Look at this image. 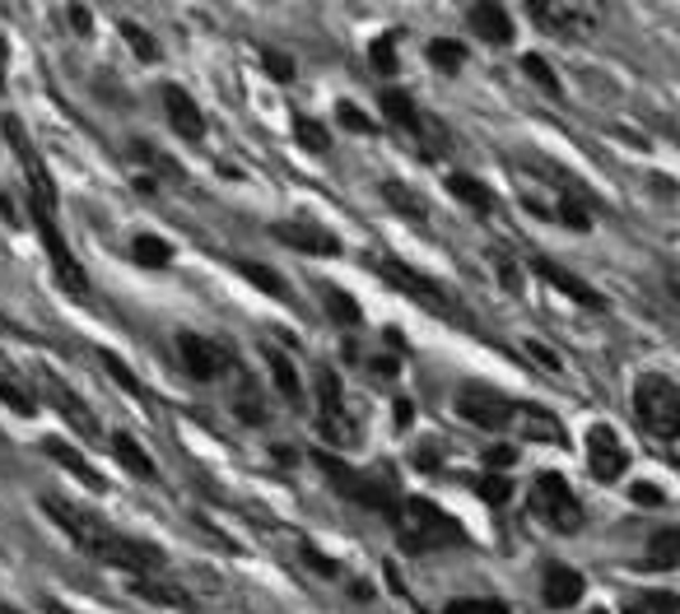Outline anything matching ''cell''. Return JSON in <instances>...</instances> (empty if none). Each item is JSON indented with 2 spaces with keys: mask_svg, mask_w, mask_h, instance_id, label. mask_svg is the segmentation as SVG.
I'll return each instance as SVG.
<instances>
[{
  "mask_svg": "<svg viewBox=\"0 0 680 614\" xmlns=\"http://www.w3.org/2000/svg\"><path fill=\"white\" fill-rule=\"evenodd\" d=\"M443 614H508V605H504V601H485V596H480V601L462 596V601H453Z\"/></svg>",
  "mask_w": 680,
  "mask_h": 614,
  "instance_id": "35",
  "label": "cell"
},
{
  "mask_svg": "<svg viewBox=\"0 0 680 614\" xmlns=\"http://www.w3.org/2000/svg\"><path fill=\"white\" fill-rule=\"evenodd\" d=\"M0 89H6V38H0Z\"/></svg>",
  "mask_w": 680,
  "mask_h": 614,
  "instance_id": "47",
  "label": "cell"
},
{
  "mask_svg": "<svg viewBox=\"0 0 680 614\" xmlns=\"http://www.w3.org/2000/svg\"><path fill=\"white\" fill-rule=\"evenodd\" d=\"M382 196L401 209V215H410V220H425L429 215V205L420 201V196H410V192H401V182H382Z\"/></svg>",
  "mask_w": 680,
  "mask_h": 614,
  "instance_id": "30",
  "label": "cell"
},
{
  "mask_svg": "<svg viewBox=\"0 0 680 614\" xmlns=\"http://www.w3.org/2000/svg\"><path fill=\"white\" fill-rule=\"evenodd\" d=\"M239 271L256 284V289H266V293H275V299H290V284H284L275 271H266V265H252V261H239Z\"/></svg>",
  "mask_w": 680,
  "mask_h": 614,
  "instance_id": "29",
  "label": "cell"
},
{
  "mask_svg": "<svg viewBox=\"0 0 680 614\" xmlns=\"http://www.w3.org/2000/svg\"><path fill=\"white\" fill-rule=\"evenodd\" d=\"M532 507H536V517H545L555 530H564V536H579L583 530V507L573 498V489L564 485V475H536Z\"/></svg>",
  "mask_w": 680,
  "mask_h": 614,
  "instance_id": "6",
  "label": "cell"
},
{
  "mask_svg": "<svg viewBox=\"0 0 680 614\" xmlns=\"http://www.w3.org/2000/svg\"><path fill=\"white\" fill-rule=\"evenodd\" d=\"M42 451H47V457L57 461V466H66L70 475H80L89 489H103V475H98V470H94V466L80 457V451H70V442H61V438H47V442H42Z\"/></svg>",
  "mask_w": 680,
  "mask_h": 614,
  "instance_id": "20",
  "label": "cell"
},
{
  "mask_svg": "<svg viewBox=\"0 0 680 614\" xmlns=\"http://www.w3.org/2000/svg\"><path fill=\"white\" fill-rule=\"evenodd\" d=\"M0 400H6V406H10L14 415H33V410H38V400H33V391H29V387H23V382L14 378V372H10V368H0Z\"/></svg>",
  "mask_w": 680,
  "mask_h": 614,
  "instance_id": "26",
  "label": "cell"
},
{
  "mask_svg": "<svg viewBox=\"0 0 680 614\" xmlns=\"http://www.w3.org/2000/svg\"><path fill=\"white\" fill-rule=\"evenodd\" d=\"M648 564L652 568H676L680 564V526L658 530V536L648 540Z\"/></svg>",
  "mask_w": 680,
  "mask_h": 614,
  "instance_id": "25",
  "label": "cell"
},
{
  "mask_svg": "<svg viewBox=\"0 0 680 614\" xmlns=\"http://www.w3.org/2000/svg\"><path fill=\"white\" fill-rule=\"evenodd\" d=\"M42 513L57 522L89 558H98V564L140 573V577H149V573L164 568V549H154V545H145V540H130V536H122V530H113L108 522H98V517L80 513V507H70V503H61V498H42Z\"/></svg>",
  "mask_w": 680,
  "mask_h": 614,
  "instance_id": "1",
  "label": "cell"
},
{
  "mask_svg": "<svg viewBox=\"0 0 680 614\" xmlns=\"http://www.w3.org/2000/svg\"><path fill=\"white\" fill-rule=\"evenodd\" d=\"M336 113H340V126H350V130H359V136H369V130H373V121H369V117H363V113L354 108V103H340V108H336Z\"/></svg>",
  "mask_w": 680,
  "mask_h": 614,
  "instance_id": "42",
  "label": "cell"
},
{
  "mask_svg": "<svg viewBox=\"0 0 680 614\" xmlns=\"http://www.w3.org/2000/svg\"><path fill=\"white\" fill-rule=\"evenodd\" d=\"M378 271L391 280V284H397V289H406V293H415V299H420L425 308H434V312H457V303H453V293L448 289H438L434 280H425L420 271H406V265L401 261H378Z\"/></svg>",
  "mask_w": 680,
  "mask_h": 614,
  "instance_id": "11",
  "label": "cell"
},
{
  "mask_svg": "<svg viewBox=\"0 0 680 614\" xmlns=\"http://www.w3.org/2000/svg\"><path fill=\"white\" fill-rule=\"evenodd\" d=\"M648 610H652V614H680V596L658 592V596H648Z\"/></svg>",
  "mask_w": 680,
  "mask_h": 614,
  "instance_id": "43",
  "label": "cell"
},
{
  "mask_svg": "<svg viewBox=\"0 0 680 614\" xmlns=\"http://www.w3.org/2000/svg\"><path fill=\"white\" fill-rule=\"evenodd\" d=\"M391 517H397L401 549H410V554H429V549H443V545L462 540V526L429 498H406V503H397V513Z\"/></svg>",
  "mask_w": 680,
  "mask_h": 614,
  "instance_id": "2",
  "label": "cell"
},
{
  "mask_svg": "<svg viewBox=\"0 0 680 614\" xmlns=\"http://www.w3.org/2000/svg\"><path fill=\"white\" fill-rule=\"evenodd\" d=\"M233 406H239V415L247 419V423H261V419H266V410H261V400H256V391L243 382L239 387V400H233Z\"/></svg>",
  "mask_w": 680,
  "mask_h": 614,
  "instance_id": "39",
  "label": "cell"
},
{
  "mask_svg": "<svg viewBox=\"0 0 680 614\" xmlns=\"http://www.w3.org/2000/svg\"><path fill=\"white\" fill-rule=\"evenodd\" d=\"M327 293V312L336 316V322H346V327H359V303L350 299L346 289H322Z\"/></svg>",
  "mask_w": 680,
  "mask_h": 614,
  "instance_id": "31",
  "label": "cell"
},
{
  "mask_svg": "<svg viewBox=\"0 0 680 614\" xmlns=\"http://www.w3.org/2000/svg\"><path fill=\"white\" fill-rule=\"evenodd\" d=\"M489 466H513V447H494L489 451Z\"/></svg>",
  "mask_w": 680,
  "mask_h": 614,
  "instance_id": "44",
  "label": "cell"
},
{
  "mask_svg": "<svg viewBox=\"0 0 680 614\" xmlns=\"http://www.w3.org/2000/svg\"><path fill=\"white\" fill-rule=\"evenodd\" d=\"M513 423H517V433L532 438V442H555V447L564 442V423L551 410H541V406H517Z\"/></svg>",
  "mask_w": 680,
  "mask_h": 614,
  "instance_id": "17",
  "label": "cell"
},
{
  "mask_svg": "<svg viewBox=\"0 0 680 614\" xmlns=\"http://www.w3.org/2000/svg\"><path fill=\"white\" fill-rule=\"evenodd\" d=\"M536 275L545 280V284H555V289H564L573 303H583V308H606V299L592 289V284H583L579 275H569V271H560L555 261H536Z\"/></svg>",
  "mask_w": 680,
  "mask_h": 614,
  "instance_id": "18",
  "label": "cell"
},
{
  "mask_svg": "<svg viewBox=\"0 0 680 614\" xmlns=\"http://www.w3.org/2000/svg\"><path fill=\"white\" fill-rule=\"evenodd\" d=\"M164 108H168V121H173V130H177L182 140H201L205 136V117H201V108L192 103L187 89L164 85Z\"/></svg>",
  "mask_w": 680,
  "mask_h": 614,
  "instance_id": "15",
  "label": "cell"
},
{
  "mask_svg": "<svg viewBox=\"0 0 680 614\" xmlns=\"http://www.w3.org/2000/svg\"><path fill=\"white\" fill-rule=\"evenodd\" d=\"M634 498H639V503H662V494L648 489V485H634Z\"/></svg>",
  "mask_w": 680,
  "mask_h": 614,
  "instance_id": "46",
  "label": "cell"
},
{
  "mask_svg": "<svg viewBox=\"0 0 680 614\" xmlns=\"http://www.w3.org/2000/svg\"><path fill=\"white\" fill-rule=\"evenodd\" d=\"M266 368H271V382H275V391L290 400V406H299L303 400V382H299V368L284 359L280 350H266Z\"/></svg>",
  "mask_w": 680,
  "mask_h": 614,
  "instance_id": "21",
  "label": "cell"
},
{
  "mask_svg": "<svg viewBox=\"0 0 680 614\" xmlns=\"http://www.w3.org/2000/svg\"><path fill=\"white\" fill-rule=\"evenodd\" d=\"M624 447H620V438H615V429H606V423H596V429L587 433V466H592V475L601 479V485H611V479H620L624 475Z\"/></svg>",
  "mask_w": 680,
  "mask_h": 614,
  "instance_id": "12",
  "label": "cell"
},
{
  "mask_svg": "<svg viewBox=\"0 0 680 614\" xmlns=\"http://www.w3.org/2000/svg\"><path fill=\"white\" fill-rule=\"evenodd\" d=\"M527 350H532V354H536V359H541L545 368H555V372H560V359H555L551 350H541V344H527Z\"/></svg>",
  "mask_w": 680,
  "mask_h": 614,
  "instance_id": "45",
  "label": "cell"
},
{
  "mask_svg": "<svg viewBox=\"0 0 680 614\" xmlns=\"http://www.w3.org/2000/svg\"><path fill=\"white\" fill-rule=\"evenodd\" d=\"M457 410H462L466 423H476V429H508L513 423V406L489 387H462L457 391Z\"/></svg>",
  "mask_w": 680,
  "mask_h": 614,
  "instance_id": "9",
  "label": "cell"
},
{
  "mask_svg": "<svg viewBox=\"0 0 680 614\" xmlns=\"http://www.w3.org/2000/svg\"><path fill=\"white\" fill-rule=\"evenodd\" d=\"M275 237L294 252H312V256H336L340 252V237L327 233L322 224H275Z\"/></svg>",
  "mask_w": 680,
  "mask_h": 614,
  "instance_id": "14",
  "label": "cell"
},
{
  "mask_svg": "<svg viewBox=\"0 0 680 614\" xmlns=\"http://www.w3.org/2000/svg\"><path fill=\"white\" fill-rule=\"evenodd\" d=\"M391 42H397V38H378L373 42V66L382 75H397V51H391Z\"/></svg>",
  "mask_w": 680,
  "mask_h": 614,
  "instance_id": "41",
  "label": "cell"
},
{
  "mask_svg": "<svg viewBox=\"0 0 680 614\" xmlns=\"http://www.w3.org/2000/svg\"><path fill=\"white\" fill-rule=\"evenodd\" d=\"M98 363H103V368H108V372H113V378H117V382H122V387H126L130 396H145V387H140L136 378H130V368H126V363H122L117 354H108V350H98Z\"/></svg>",
  "mask_w": 680,
  "mask_h": 614,
  "instance_id": "34",
  "label": "cell"
},
{
  "mask_svg": "<svg viewBox=\"0 0 680 614\" xmlns=\"http://www.w3.org/2000/svg\"><path fill=\"white\" fill-rule=\"evenodd\" d=\"M429 61H434V66H443V70H448V75H453V70H462V61H466V51H462L457 42H434V47H429Z\"/></svg>",
  "mask_w": 680,
  "mask_h": 614,
  "instance_id": "36",
  "label": "cell"
},
{
  "mask_svg": "<svg viewBox=\"0 0 680 614\" xmlns=\"http://www.w3.org/2000/svg\"><path fill=\"white\" fill-rule=\"evenodd\" d=\"M33 220H38V237H42V247H47V256H51V271H57V280H61L70 293H85L89 280H85V271H80V261L70 256L61 228H57V209L33 205Z\"/></svg>",
  "mask_w": 680,
  "mask_h": 614,
  "instance_id": "8",
  "label": "cell"
},
{
  "mask_svg": "<svg viewBox=\"0 0 680 614\" xmlns=\"http://www.w3.org/2000/svg\"><path fill=\"white\" fill-rule=\"evenodd\" d=\"M634 410L639 423L652 438H680V387L658 378V372H643L639 387H634Z\"/></svg>",
  "mask_w": 680,
  "mask_h": 614,
  "instance_id": "3",
  "label": "cell"
},
{
  "mask_svg": "<svg viewBox=\"0 0 680 614\" xmlns=\"http://www.w3.org/2000/svg\"><path fill=\"white\" fill-rule=\"evenodd\" d=\"M177 354H182V363H187V372L196 382H220V378H229V372L239 368V359H233L229 344H220L211 335H196V331L177 335Z\"/></svg>",
  "mask_w": 680,
  "mask_h": 614,
  "instance_id": "7",
  "label": "cell"
},
{
  "mask_svg": "<svg viewBox=\"0 0 680 614\" xmlns=\"http://www.w3.org/2000/svg\"><path fill=\"white\" fill-rule=\"evenodd\" d=\"M579 596H583V577L573 573V568H551V573H545V605H551V610L579 605Z\"/></svg>",
  "mask_w": 680,
  "mask_h": 614,
  "instance_id": "19",
  "label": "cell"
},
{
  "mask_svg": "<svg viewBox=\"0 0 680 614\" xmlns=\"http://www.w3.org/2000/svg\"><path fill=\"white\" fill-rule=\"evenodd\" d=\"M261 61H266V70H271V79H294V61L284 57V51H261Z\"/></svg>",
  "mask_w": 680,
  "mask_h": 614,
  "instance_id": "40",
  "label": "cell"
},
{
  "mask_svg": "<svg viewBox=\"0 0 680 614\" xmlns=\"http://www.w3.org/2000/svg\"><path fill=\"white\" fill-rule=\"evenodd\" d=\"M136 592H140L145 601H159V605H173V610H192V601H187V596H182V592H177V586H168V582H154V573L136 582Z\"/></svg>",
  "mask_w": 680,
  "mask_h": 614,
  "instance_id": "27",
  "label": "cell"
},
{
  "mask_svg": "<svg viewBox=\"0 0 680 614\" xmlns=\"http://www.w3.org/2000/svg\"><path fill=\"white\" fill-rule=\"evenodd\" d=\"M522 70H527V75L536 79V85H541L545 94H560V79H555V70H551V66H545L541 57H527V61H522Z\"/></svg>",
  "mask_w": 680,
  "mask_h": 614,
  "instance_id": "38",
  "label": "cell"
},
{
  "mask_svg": "<svg viewBox=\"0 0 680 614\" xmlns=\"http://www.w3.org/2000/svg\"><path fill=\"white\" fill-rule=\"evenodd\" d=\"M294 136L312 149V154H327L331 149V136H327V126H318V121H312V117H299L294 121Z\"/></svg>",
  "mask_w": 680,
  "mask_h": 614,
  "instance_id": "32",
  "label": "cell"
},
{
  "mask_svg": "<svg viewBox=\"0 0 680 614\" xmlns=\"http://www.w3.org/2000/svg\"><path fill=\"white\" fill-rule=\"evenodd\" d=\"M318 466L327 470V479L336 485V494H346L350 503H359V507H373V513H397V494H391V485L387 479H378V475H363V470H354V466H346V461H336V457H318Z\"/></svg>",
  "mask_w": 680,
  "mask_h": 614,
  "instance_id": "5",
  "label": "cell"
},
{
  "mask_svg": "<svg viewBox=\"0 0 680 614\" xmlns=\"http://www.w3.org/2000/svg\"><path fill=\"white\" fill-rule=\"evenodd\" d=\"M476 494H480L485 503H494V507H499V503H508V498H513V485H508L504 475H485L480 485H476Z\"/></svg>",
  "mask_w": 680,
  "mask_h": 614,
  "instance_id": "37",
  "label": "cell"
},
{
  "mask_svg": "<svg viewBox=\"0 0 680 614\" xmlns=\"http://www.w3.org/2000/svg\"><path fill=\"white\" fill-rule=\"evenodd\" d=\"M448 192H453L462 205H470V209H476V215H489V209H494V196H489V186H485V182H476V177H466V173L448 177Z\"/></svg>",
  "mask_w": 680,
  "mask_h": 614,
  "instance_id": "23",
  "label": "cell"
},
{
  "mask_svg": "<svg viewBox=\"0 0 680 614\" xmlns=\"http://www.w3.org/2000/svg\"><path fill=\"white\" fill-rule=\"evenodd\" d=\"M130 252H136L140 265H168L173 261V247L164 243V237H154V233H140L136 243H130Z\"/></svg>",
  "mask_w": 680,
  "mask_h": 614,
  "instance_id": "28",
  "label": "cell"
},
{
  "mask_svg": "<svg viewBox=\"0 0 680 614\" xmlns=\"http://www.w3.org/2000/svg\"><path fill=\"white\" fill-rule=\"evenodd\" d=\"M108 451H113V457H117V461H122L130 475H140V479H154V461L145 457V451H140V442L130 438V433H113Z\"/></svg>",
  "mask_w": 680,
  "mask_h": 614,
  "instance_id": "22",
  "label": "cell"
},
{
  "mask_svg": "<svg viewBox=\"0 0 680 614\" xmlns=\"http://www.w3.org/2000/svg\"><path fill=\"white\" fill-rule=\"evenodd\" d=\"M466 19H470V29H476V38H485L494 47L513 42V19H508V10L499 6V0H476Z\"/></svg>",
  "mask_w": 680,
  "mask_h": 614,
  "instance_id": "16",
  "label": "cell"
},
{
  "mask_svg": "<svg viewBox=\"0 0 680 614\" xmlns=\"http://www.w3.org/2000/svg\"><path fill=\"white\" fill-rule=\"evenodd\" d=\"M122 38L130 42V51H136L140 61H159V47L149 42V33L140 29V23H122Z\"/></svg>",
  "mask_w": 680,
  "mask_h": 614,
  "instance_id": "33",
  "label": "cell"
},
{
  "mask_svg": "<svg viewBox=\"0 0 680 614\" xmlns=\"http://www.w3.org/2000/svg\"><path fill=\"white\" fill-rule=\"evenodd\" d=\"M382 113L391 117V126H401V130H420V108H415V98L401 94V89H387L382 94Z\"/></svg>",
  "mask_w": 680,
  "mask_h": 614,
  "instance_id": "24",
  "label": "cell"
},
{
  "mask_svg": "<svg viewBox=\"0 0 680 614\" xmlns=\"http://www.w3.org/2000/svg\"><path fill=\"white\" fill-rule=\"evenodd\" d=\"M318 406H322V429H327V438H336V442H354V419H350V410H346V387H340V378L331 368H322L318 372Z\"/></svg>",
  "mask_w": 680,
  "mask_h": 614,
  "instance_id": "10",
  "label": "cell"
},
{
  "mask_svg": "<svg viewBox=\"0 0 680 614\" xmlns=\"http://www.w3.org/2000/svg\"><path fill=\"white\" fill-rule=\"evenodd\" d=\"M42 396L51 400V406H57L61 415H66V423H70V429H80L85 438H98V423H94V415L85 410V400L80 396H75L61 378H51V372H42Z\"/></svg>",
  "mask_w": 680,
  "mask_h": 614,
  "instance_id": "13",
  "label": "cell"
},
{
  "mask_svg": "<svg viewBox=\"0 0 680 614\" xmlns=\"http://www.w3.org/2000/svg\"><path fill=\"white\" fill-rule=\"evenodd\" d=\"M630 614H639V610H630Z\"/></svg>",
  "mask_w": 680,
  "mask_h": 614,
  "instance_id": "49",
  "label": "cell"
},
{
  "mask_svg": "<svg viewBox=\"0 0 680 614\" xmlns=\"http://www.w3.org/2000/svg\"><path fill=\"white\" fill-rule=\"evenodd\" d=\"M42 610H47V614H70V610H66V605H57V601H47Z\"/></svg>",
  "mask_w": 680,
  "mask_h": 614,
  "instance_id": "48",
  "label": "cell"
},
{
  "mask_svg": "<svg viewBox=\"0 0 680 614\" xmlns=\"http://www.w3.org/2000/svg\"><path fill=\"white\" fill-rule=\"evenodd\" d=\"M532 14L541 29H551L569 42H583L601 29V19H606V6L601 0H527Z\"/></svg>",
  "mask_w": 680,
  "mask_h": 614,
  "instance_id": "4",
  "label": "cell"
}]
</instances>
